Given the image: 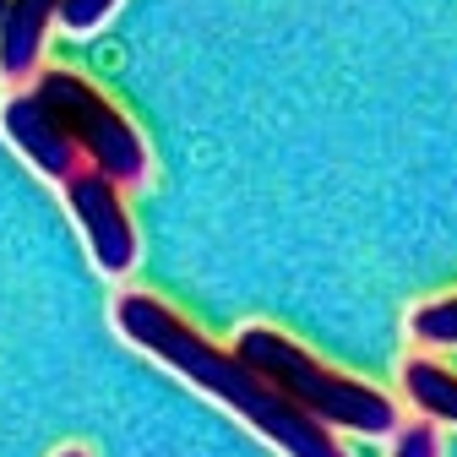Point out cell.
<instances>
[{"label":"cell","instance_id":"ba28073f","mask_svg":"<svg viewBox=\"0 0 457 457\" xmlns=\"http://www.w3.org/2000/svg\"><path fill=\"white\" fill-rule=\"evenodd\" d=\"M409 337L420 349H457V295L414 305L409 311Z\"/></svg>","mask_w":457,"mask_h":457},{"label":"cell","instance_id":"7c38bea8","mask_svg":"<svg viewBox=\"0 0 457 457\" xmlns=\"http://www.w3.org/2000/svg\"><path fill=\"white\" fill-rule=\"evenodd\" d=\"M6 6H12V0H0V17H6Z\"/></svg>","mask_w":457,"mask_h":457},{"label":"cell","instance_id":"9c48e42d","mask_svg":"<svg viewBox=\"0 0 457 457\" xmlns=\"http://www.w3.org/2000/svg\"><path fill=\"white\" fill-rule=\"evenodd\" d=\"M114 6H120V0H61V6H54V22L82 38V33L104 28V22L114 17Z\"/></svg>","mask_w":457,"mask_h":457},{"label":"cell","instance_id":"30bf717a","mask_svg":"<svg viewBox=\"0 0 457 457\" xmlns=\"http://www.w3.org/2000/svg\"><path fill=\"white\" fill-rule=\"evenodd\" d=\"M392 457H441V436L430 425H409L392 436Z\"/></svg>","mask_w":457,"mask_h":457},{"label":"cell","instance_id":"277c9868","mask_svg":"<svg viewBox=\"0 0 457 457\" xmlns=\"http://www.w3.org/2000/svg\"><path fill=\"white\" fill-rule=\"evenodd\" d=\"M61 191H66V212L77 218L82 240H87V251L98 262V272L126 278L137 267V223H131V212L120 202V186H109L104 175L82 169V175L71 186H61Z\"/></svg>","mask_w":457,"mask_h":457},{"label":"cell","instance_id":"8fae6325","mask_svg":"<svg viewBox=\"0 0 457 457\" xmlns=\"http://www.w3.org/2000/svg\"><path fill=\"white\" fill-rule=\"evenodd\" d=\"M54 457H87V446H61Z\"/></svg>","mask_w":457,"mask_h":457},{"label":"cell","instance_id":"6da1fadb","mask_svg":"<svg viewBox=\"0 0 457 457\" xmlns=\"http://www.w3.org/2000/svg\"><path fill=\"white\" fill-rule=\"evenodd\" d=\"M114 327H120L126 343H137L142 354H153L158 365L180 370L191 386H202L212 403H223L228 414H240L283 457H349L327 425L300 414L278 386H267L251 365H240L235 349H218L212 337H202L175 305H163L158 295H120L114 300Z\"/></svg>","mask_w":457,"mask_h":457},{"label":"cell","instance_id":"7a4b0ae2","mask_svg":"<svg viewBox=\"0 0 457 457\" xmlns=\"http://www.w3.org/2000/svg\"><path fill=\"white\" fill-rule=\"evenodd\" d=\"M235 360L251 365L267 386H278L300 414H311L327 430H354V436H397L403 430L397 425V403L381 386L316 360L305 343H295L278 327H240Z\"/></svg>","mask_w":457,"mask_h":457},{"label":"cell","instance_id":"3957f363","mask_svg":"<svg viewBox=\"0 0 457 457\" xmlns=\"http://www.w3.org/2000/svg\"><path fill=\"white\" fill-rule=\"evenodd\" d=\"M33 93L54 114V126L71 137V147L82 153V163L93 169V175H104L109 186H120V191L147 180V142H142V131L126 120V109L114 98H104L82 71L38 66Z\"/></svg>","mask_w":457,"mask_h":457},{"label":"cell","instance_id":"8992f818","mask_svg":"<svg viewBox=\"0 0 457 457\" xmlns=\"http://www.w3.org/2000/svg\"><path fill=\"white\" fill-rule=\"evenodd\" d=\"M61 0H12L0 17V77L6 82H33L44 66V38Z\"/></svg>","mask_w":457,"mask_h":457},{"label":"cell","instance_id":"52a82bcc","mask_svg":"<svg viewBox=\"0 0 457 457\" xmlns=\"http://www.w3.org/2000/svg\"><path fill=\"white\" fill-rule=\"evenodd\" d=\"M397 386L409 392V403L441 425H457V370H446L430 354H409L403 370H397Z\"/></svg>","mask_w":457,"mask_h":457},{"label":"cell","instance_id":"5b68a950","mask_svg":"<svg viewBox=\"0 0 457 457\" xmlns=\"http://www.w3.org/2000/svg\"><path fill=\"white\" fill-rule=\"evenodd\" d=\"M0 131H6V142L28 158V169H38V175L54 180V186H71L82 169H87L82 153L71 147V137L54 126V114L38 104L33 87L6 93V104H0Z\"/></svg>","mask_w":457,"mask_h":457}]
</instances>
